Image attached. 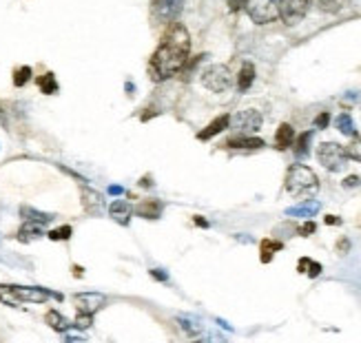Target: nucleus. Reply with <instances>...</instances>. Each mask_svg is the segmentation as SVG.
Masks as SVG:
<instances>
[{"label":"nucleus","mask_w":361,"mask_h":343,"mask_svg":"<svg viewBox=\"0 0 361 343\" xmlns=\"http://www.w3.org/2000/svg\"><path fill=\"white\" fill-rule=\"evenodd\" d=\"M314 228H317V226H314V222H306L302 228H299V235H302V237H306V235L314 233Z\"/></svg>","instance_id":"obj_34"},{"label":"nucleus","mask_w":361,"mask_h":343,"mask_svg":"<svg viewBox=\"0 0 361 343\" xmlns=\"http://www.w3.org/2000/svg\"><path fill=\"white\" fill-rule=\"evenodd\" d=\"M109 215H111V219H116L118 224L126 226L128 219H131V215H133V206L128 202L116 199V202H111V206H109Z\"/></svg>","instance_id":"obj_11"},{"label":"nucleus","mask_w":361,"mask_h":343,"mask_svg":"<svg viewBox=\"0 0 361 343\" xmlns=\"http://www.w3.org/2000/svg\"><path fill=\"white\" fill-rule=\"evenodd\" d=\"M42 224L38 222H24L22 228L18 230V239L20 242H29V239H36V237H42Z\"/></svg>","instance_id":"obj_19"},{"label":"nucleus","mask_w":361,"mask_h":343,"mask_svg":"<svg viewBox=\"0 0 361 343\" xmlns=\"http://www.w3.org/2000/svg\"><path fill=\"white\" fill-rule=\"evenodd\" d=\"M151 275L160 281H166V275H164V270H151Z\"/></svg>","instance_id":"obj_39"},{"label":"nucleus","mask_w":361,"mask_h":343,"mask_svg":"<svg viewBox=\"0 0 361 343\" xmlns=\"http://www.w3.org/2000/svg\"><path fill=\"white\" fill-rule=\"evenodd\" d=\"M82 206L89 215H100L102 213V197L100 193L91 191V188H82Z\"/></svg>","instance_id":"obj_13"},{"label":"nucleus","mask_w":361,"mask_h":343,"mask_svg":"<svg viewBox=\"0 0 361 343\" xmlns=\"http://www.w3.org/2000/svg\"><path fill=\"white\" fill-rule=\"evenodd\" d=\"M306 275L308 277H319V275H322V264L310 259V264H308V268H306Z\"/></svg>","instance_id":"obj_32"},{"label":"nucleus","mask_w":361,"mask_h":343,"mask_svg":"<svg viewBox=\"0 0 361 343\" xmlns=\"http://www.w3.org/2000/svg\"><path fill=\"white\" fill-rule=\"evenodd\" d=\"M359 184H361V177H357V175H350V177H346L344 180L346 188H354V186H359Z\"/></svg>","instance_id":"obj_33"},{"label":"nucleus","mask_w":361,"mask_h":343,"mask_svg":"<svg viewBox=\"0 0 361 343\" xmlns=\"http://www.w3.org/2000/svg\"><path fill=\"white\" fill-rule=\"evenodd\" d=\"M230 82H233L230 71L224 64H210L202 71V84L213 93H224L230 86Z\"/></svg>","instance_id":"obj_6"},{"label":"nucleus","mask_w":361,"mask_h":343,"mask_svg":"<svg viewBox=\"0 0 361 343\" xmlns=\"http://www.w3.org/2000/svg\"><path fill=\"white\" fill-rule=\"evenodd\" d=\"M317 211H319V204L317 202H306V204H302V206L288 208L286 215H292V217H312Z\"/></svg>","instance_id":"obj_21"},{"label":"nucleus","mask_w":361,"mask_h":343,"mask_svg":"<svg viewBox=\"0 0 361 343\" xmlns=\"http://www.w3.org/2000/svg\"><path fill=\"white\" fill-rule=\"evenodd\" d=\"M20 215L24 217V222H38V224H49L51 219H54V215H49V213H38V211H34V208H29V206H22L20 208Z\"/></svg>","instance_id":"obj_20"},{"label":"nucleus","mask_w":361,"mask_h":343,"mask_svg":"<svg viewBox=\"0 0 361 343\" xmlns=\"http://www.w3.org/2000/svg\"><path fill=\"white\" fill-rule=\"evenodd\" d=\"M252 82H255V64L244 62L240 69V73H237V89L244 93V91H248L252 86Z\"/></svg>","instance_id":"obj_15"},{"label":"nucleus","mask_w":361,"mask_h":343,"mask_svg":"<svg viewBox=\"0 0 361 343\" xmlns=\"http://www.w3.org/2000/svg\"><path fill=\"white\" fill-rule=\"evenodd\" d=\"M109 193H113V195H118V193H122V188H120V186H111V188H109Z\"/></svg>","instance_id":"obj_41"},{"label":"nucleus","mask_w":361,"mask_h":343,"mask_svg":"<svg viewBox=\"0 0 361 343\" xmlns=\"http://www.w3.org/2000/svg\"><path fill=\"white\" fill-rule=\"evenodd\" d=\"M310 2H314L322 11H326V13H337V11H342L344 4L348 2V0H310Z\"/></svg>","instance_id":"obj_25"},{"label":"nucleus","mask_w":361,"mask_h":343,"mask_svg":"<svg viewBox=\"0 0 361 343\" xmlns=\"http://www.w3.org/2000/svg\"><path fill=\"white\" fill-rule=\"evenodd\" d=\"M38 89L42 91L44 95H51V93H56L58 91V82H56V78H54V73H44V75H40L38 80Z\"/></svg>","instance_id":"obj_23"},{"label":"nucleus","mask_w":361,"mask_h":343,"mask_svg":"<svg viewBox=\"0 0 361 343\" xmlns=\"http://www.w3.org/2000/svg\"><path fill=\"white\" fill-rule=\"evenodd\" d=\"M310 137H312V133L306 131V133H304V135L295 142V155H297V157H306V155H308V142H310Z\"/></svg>","instance_id":"obj_28"},{"label":"nucleus","mask_w":361,"mask_h":343,"mask_svg":"<svg viewBox=\"0 0 361 343\" xmlns=\"http://www.w3.org/2000/svg\"><path fill=\"white\" fill-rule=\"evenodd\" d=\"M184 9V0H151V13L160 24H171Z\"/></svg>","instance_id":"obj_7"},{"label":"nucleus","mask_w":361,"mask_h":343,"mask_svg":"<svg viewBox=\"0 0 361 343\" xmlns=\"http://www.w3.org/2000/svg\"><path fill=\"white\" fill-rule=\"evenodd\" d=\"M228 122H230V117H228V115H220V117H215V120L210 122L208 126H204V129L198 133V137H200L202 142H204V140H210V137H215L218 133L224 131L226 126H228Z\"/></svg>","instance_id":"obj_14"},{"label":"nucleus","mask_w":361,"mask_h":343,"mask_svg":"<svg viewBox=\"0 0 361 343\" xmlns=\"http://www.w3.org/2000/svg\"><path fill=\"white\" fill-rule=\"evenodd\" d=\"M328 122H330V113H326V111L314 117V126H317V129H326Z\"/></svg>","instance_id":"obj_31"},{"label":"nucleus","mask_w":361,"mask_h":343,"mask_svg":"<svg viewBox=\"0 0 361 343\" xmlns=\"http://www.w3.org/2000/svg\"><path fill=\"white\" fill-rule=\"evenodd\" d=\"M266 142L262 137H255V135H237V137H230L226 142L228 148H244V151H255V148H264Z\"/></svg>","instance_id":"obj_12"},{"label":"nucleus","mask_w":361,"mask_h":343,"mask_svg":"<svg viewBox=\"0 0 361 343\" xmlns=\"http://www.w3.org/2000/svg\"><path fill=\"white\" fill-rule=\"evenodd\" d=\"M308 7H310V0H286V2H284V7H282L280 20H284V24L302 22L304 16L308 13Z\"/></svg>","instance_id":"obj_9"},{"label":"nucleus","mask_w":361,"mask_h":343,"mask_svg":"<svg viewBox=\"0 0 361 343\" xmlns=\"http://www.w3.org/2000/svg\"><path fill=\"white\" fill-rule=\"evenodd\" d=\"M91 324H94V315H89V312H78V317H76V328L84 330V328H89Z\"/></svg>","instance_id":"obj_30"},{"label":"nucleus","mask_w":361,"mask_h":343,"mask_svg":"<svg viewBox=\"0 0 361 343\" xmlns=\"http://www.w3.org/2000/svg\"><path fill=\"white\" fill-rule=\"evenodd\" d=\"M295 142V131H292V126L290 124H280V129H277L275 133V148L277 151H284V148H288Z\"/></svg>","instance_id":"obj_16"},{"label":"nucleus","mask_w":361,"mask_h":343,"mask_svg":"<svg viewBox=\"0 0 361 343\" xmlns=\"http://www.w3.org/2000/svg\"><path fill=\"white\" fill-rule=\"evenodd\" d=\"M348 248H350L348 239H339V244H337V250H339V253H346Z\"/></svg>","instance_id":"obj_38"},{"label":"nucleus","mask_w":361,"mask_h":343,"mask_svg":"<svg viewBox=\"0 0 361 343\" xmlns=\"http://www.w3.org/2000/svg\"><path fill=\"white\" fill-rule=\"evenodd\" d=\"M308 264H310V259H308V257H304V259H299V264H297V270H299V273H306V268H308Z\"/></svg>","instance_id":"obj_36"},{"label":"nucleus","mask_w":361,"mask_h":343,"mask_svg":"<svg viewBox=\"0 0 361 343\" xmlns=\"http://www.w3.org/2000/svg\"><path fill=\"white\" fill-rule=\"evenodd\" d=\"M74 304L78 312H89V315H94L104 306V295L100 293H80L74 297Z\"/></svg>","instance_id":"obj_10"},{"label":"nucleus","mask_w":361,"mask_h":343,"mask_svg":"<svg viewBox=\"0 0 361 343\" xmlns=\"http://www.w3.org/2000/svg\"><path fill=\"white\" fill-rule=\"evenodd\" d=\"M162 213V204L158 199H144L140 206L136 208V215H140L144 219H158Z\"/></svg>","instance_id":"obj_17"},{"label":"nucleus","mask_w":361,"mask_h":343,"mask_svg":"<svg viewBox=\"0 0 361 343\" xmlns=\"http://www.w3.org/2000/svg\"><path fill=\"white\" fill-rule=\"evenodd\" d=\"M49 297L62 299L60 295H54L44 288H27V286H4L0 284V301L4 306H22V304H44Z\"/></svg>","instance_id":"obj_3"},{"label":"nucleus","mask_w":361,"mask_h":343,"mask_svg":"<svg viewBox=\"0 0 361 343\" xmlns=\"http://www.w3.org/2000/svg\"><path fill=\"white\" fill-rule=\"evenodd\" d=\"M346 155H348L350 160H354V162H361V137L359 135H354L352 142L346 146Z\"/></svg>","instance_id":"obj_26"},{"label":"nucleus","mask_w":361,"mask_h":343,"mask_svg":"<svg viewBox=\"0 0 361 343\" xmlns=\"http://www.w3.org/2000/svg\"><path fill=\"white\" fill-rule=\"evenodd\" d=\"M228 124L240 133H255V131H260V126H262V113L255 109L240 111V113H235L230 117Z\"/></svg>","instance_id":"obj_8"},{"label":"nucleus","mask_w":361,"mask_h":343,"mask_svg":"<svg viewBox=\"0 0 361 343\" xmlns=\"http://www.w3.org/2000/svg\"><path fill=\"white\" fill-rule=\"evenodd\" d=\"M326 224H328V226H339V224H342V219L334 217V215H326Z\"/></svg>","instance_id":"obj_37"},{"label":"nucleus","mask_w":361,"mask_h":343,"mask_svg":"<svg viewBox=\"0 0 361 343\" xmlns=\"http://www.w3.org/2000/svg\"><path fill=\"white\" fill-rule=\"evenodd\" d=\"M190 35L188 29L180 22H171L166 33L160 40L156 53L151 58V73L156 80H166L175 75L188 60Z\"/></svg>","instance_id":"obj_1"},{"label":"nucleus","mask_w":361,"mask_h":343,"mask_svg":"<svg viewBox=\"0 0 361 343\" xmlns=\"http://www.w3.org/2000/svg\"><path fill=\"white\" fill-rule=\"evenodd\" d=\"M44 319H47V326H51L54 330H58V332H64L66 328H69V324H66V319H64L62 315H60L58 310H49Z\"/></svg>","instance_id":"obj_24"},{"label":"nucleus","mask_w":361,"mask_h":343,"mask_svg":"<svg viewBox=\"0 0 361 343\" xmlns=\"http://www.w3.org/2000/svg\"><path fill=\"white\" fill-rule=\"evenodd\" d=\"M284 248V244L282 242H277V239H262V244H260V255H262V264H268L272 259V255L275 253H280V250Z\"/></svg>","instance_id":"obj_18"},{"label":"nucleus","mask_w":361,"mask_h":343,"mask_svg":"<svg viewBox=\"0 0 361 343\" xmlns=\"http://www.w3.org/2000/svg\"><path fill=\"white\" fill-rule=\"evenodd\" d=\"M71 226H60V228H56V230H51L49 233V239L51 242H66V239L71 237Z\"/></svg>","instance_id":"obj_29"},{"label":"nucleus","mask_w":361,"mask_h":343,"mask_svg":"<svg viewBox=\"0 0 361 343\" xmlns=\"http://www.w3.org/2000/svg\"><path fill=\"white\" fill-rule=\"evenodd\" d=\"M32 78V66H18L16 71H14V84L16 86H24Z\"/></svg>","instance_id":"obj_27"},{"label":"nucleus","mask_w":361,"mask_h":343,"mask_svg":"<svg viewBox=\"0 0 361 343\" xmlns=\"http://www.w3.org/2000/svg\"><path fill=\"white\" fill-rule=\"evenodd\" d=\"M195 219V224H198V226H202V228H208V222H206L204 217H193Z\"/></svg>","instance_id":"obj_40"},{"label":"nucleus","mask_w":361,"mask_h":343,"mask_svg":"<svg viewBox=\"0 0 361 343\" xmlns=\"http://www.w3.org/2000/svg\"><path fill=\"white\" fill-rule=\"evenodd\" d=\"M74 275H76V277H82V268H80V266H74Z\"/></svg>","instance_id":"obj_42"},{"label":"nucleus","mask_w":361,"mask_h":343,"mask_svg":"<svg viewBox=\"0 0 361 343\" xmlns=\"http://www.w3.org/2000/svg\"><path fill=\"white\" fill-rule=\"evenodd\" d=\"M334 126H337V131H342L344 135H350V137H354V135H357V129H354V122H352V117H350L348 113L337 115V120H334Z\"/></svg>","instance_id":"obj_22"},{"label":"nucleus","mask_w":361,"mask_h":343,"mask_svg":"<svg viewBox=\"0 0 361 343\" xmlns=\"http://www.w3.org/2000/svg\"><path fill=\"white\" fill-rule=\"evenodd\" d=\"M246 2L248 0H228V9L230 11H240L242 7H246Z\"/></svg>","instance_id":"obj_35"},{"label":"nucleus","mask_w":361,"mask_h":343,"mask_svg":"<svg viewBox=\"0 0 361 343\" xmlns=\"http://www.w3.org/2000/svg\"><path fill=\"white\" fill-rule=\"evenodd\" d=\"M317 160L324 168L328 171H342L348 162V155H346V146L337 144V142H322L317 146Z\"/></svg>","instance_id":"obj_5"},{"label":"nucleus","mask_w":361,"mask_h":343,"mask_svg":"<svg viewBox=\"0 0 361 343\" xmlns=\"http://www.w3.org/2000/svg\"><path fill=\"white\" fill-rule=\"evenodd\" d=\"M286 0H248L246 11L255 24H270L282 16V7Z\"/></svg>","instance_id":"obj_4"},{"label":"nucleus","mask_w":361,"mask_h":343,"mask_svg":"<svg viewBox=\"0 0 361 343\" xmlns=\"http://www.w3.org/2000/svg\"><path fill=\"white\" fill-rule=\"evenodd\" d=\"M286 191L292 197H310L319 191V177L314 175L312 168L304 164H292L286 173Z\"/></svg>","instance_id":"obj_2"}]
</instances>
